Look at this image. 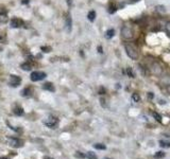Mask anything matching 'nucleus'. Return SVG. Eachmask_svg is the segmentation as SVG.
I'll return each mask as SVG.
<instances>
[{
  "mask_svg": "<svg viewBox=\"0 0 170 159\" xmlns=\"http://www.w3.org/2000/svg\"><path fill=\"white\" fill-rule=\"evenodd\" d=\"M154 157H155V158H163V157H165V153H163V152H157V153L154 155Z\"/></svg>",
  "mask_w": 170,
  "mask_h": 159,
  "instance_id": "obj_21",
  "label": "nucleus"
},
{
  "mask_svg": "<svg viewBox=\"0 0 170 159\" xmlns=\"http://www.w3.org/2000/svg\"><path fill=\"white\" fill-rule=\"evenodd\" d=\"M44 124L49 129H56V126L59 125V119L53 116H49V117L44 121Z\"/></svg>",
  "mask_w": 170,
  "mask_h": 159,
  "instance_id": "obj_2",
  "label": "nucleus"
},
{
  "mask_svg": "<svg viewBox=\"0 0 170 159\" xmlns=\"http://www.w3.org/2000/svg\"><path fill=\"white\" fill-rule=\"evenodd\" d=\"M121 36L124 39H132L134 36L133 29L130 25H123L122 29H121Z\"/></svg>",
  "mask_w": 170,
  "mask_h": 159,
  "instance_id": "obj_3",
  "label": "nucleus"
},
{
  "mask_svg": "<svg viewBox=\"0 0 170 159\" xmlns=\"http://www.w3.org/2000/svg\"><path fill=\"white\" fill-rule=\"evenodd\" d=\"M153 117L156 119V121H159V122H162V116L159 114H157V112H153Z\"/></svg>",
  "mask_w": 170,
  "mask_h": 159,
  "instance_id": "obj_19",
  "label": "nucleus"
},
{
  "mask_svg": "<svg viewBox=\"0 0 170 159\" xmlns=\"http://www.w3.org/2000/svg\"><path fill=\"white\" fill-rule=\"evenodd\" d=\"M105 159H109V158H105Z\"/></svg>",
  "mask_w": 170,
  "mask_h": 159,
  "instance_id": "obj_33",
  "label": "nucleus"
},
{
  "mask_svg": "<svg viewBox=\"0 0 170 159\" xmlns=\"http://www.w3.org/2000/svg\"><path fill=\"white\" fill-rule=\"evenodd\" d=\"M155 11L161 13V14H164V13H166V8H165L164 6H156Z\"/></svg>",
  "mask_w": 170,
  "mask_h": 159,
  "instance_id": "obj_12",
  "label": "nucleus"
},
{
  "mask_svg": "<svg viewBox=\"0 0 170 159\" xmlns=\"http://www.w3.org/2000/svg\"><path fill=\"white\" fill-rule=\"evenodd\" d=\"M46 78V73L43 71H34L31 73V81L32 82H38L42 81Z\"/></svg>",
  "mask_w": 170,
  "mask_h": 159,
  "instance_id": "obj_4",
  "label": "nucleus"
},
{
  "mask_svg": "<svg viewBox=\"0 0 170 159\" xmlns=\"http://www.w3.org/2000/svg\"><path fill=\"white\" fill-rule=\"evenodd\" d=\"M14 114L17 116H21V114H23V109L19 106H16V107H14Z\"/></svg>",
  "mask_w": 170,
  "mask_h": 159,
  "instance_id": "obj_10",
  "label": "nucleus"
},
{
  "mask_svg": "<svg viewBox=\"0 0 170 159\" xmlns=\"http://www.w3.org/2000/svg\"><path fill=\"white\" fill-rule=\"evenodd\" d=\"M114 34H115V31L113 30V29H110V30L106 31V33H105V37L106 38H112V37L114 36Z\"/></svg>",
  "mask_w": 170,
  "mask_h": 159,
  "instance_id": "obj_14",
  "label": "nucleus"
},
{
  "mask_svg": "<svg viewBox=\"0 0 170 159\" xmlns=\"http://www.w3.org/2000/svg\"><path fill=\"white\" fill-rule=\"evenodd\" d=\"M21 2L23 3V4H26V3H28V2H29V0H22Z\"/></svg>",
  "mask_w": 170,
  "mask_h": 159,
  "instance_id": "obj_28",
  "label": "nucleus"
},
{
  "mask_svg": "<svg viewBox=\"0 0 170 159\" xmlns=\"http://www.w3.org/2000/svg\"><path fill=\"white\" fill-rule=\"evenodd\" d=\"M86 157H87V159H97V156H96V154L92 153V152H87Z\"/></svg>",
  "mask_w": 170,
  "mask_h": 159,
  "instance_id": "obj_17",
  "label": "nucleus"
},
{
  "mask_svg": "<svg viewBox=\"0 0 170 159\" xmlns=\"http://www.w3.org/2000/svg\"><path fill=\"white\" fill-rule=\"evenodd\" d=\"M95 17H96V12L95 11H90L87 15V18H88L89 21H94L95 20Z\"/></svg>",
  "mask_w": 170,
  "mask_h": 159,
  "instance_id": "obj_13",
  "label": "nucleus"
},
{
  "mask_svg": "<svg viewBox=\"0 0 170 159\" xmlns=\"http://www.w3.org/2000/svg\"><path fill=\"white\" fill-rule=\"evenodd\" d=\"M150 70L154 74H156V76H159V74H162L163 72V69L162 67H161V65H159V63H156V61H153V63L150 65Z\"/></svg>",
  "mask_w": 170,
  "mask_h": 159,
  "instance_id": "obj_5",
  "label": "nucleus"
},
{
  "mask_svg": "<svg viewBox=\"0 0 170 159\" xmlns=\"http://www.w3.org/2000/svg\"><path fill=\"white\" fill-rule=\"evenodd\" d=\"M124 50H126L127 54H128L130 59H134V61L138 59L139 53H138V50H137V48L135 46H133L132 44H126L124 45Z\"/></svg>",
  "mask_w": 170,
  "mask_h": 159,
  "instance_id": "obj_1",
  "label": "nucleus"
},
{
  "mask_svg": "<svg viewBox=\"0 0 170 159\" xmlns=\"http://www.w3.org/2000/svg\"><path fill=\"white\" fill-rule=\"evenodd\" d=\"M66 25H67V29H68V31L71 30V17H70V16H67V18H66Z\"/></svg>",
  "mask_w": 170,
  "mask_h": 159,
  "instance_id": "obj_16",
  "label": "nucleus"
},
{
  "mask_svg": "<svg viewBox=\"0 0 170 159\" xmlns=\"http://www.w3.org/2000/svg\"><path fill=\"white\" fill-rule=\"evenodd\" d=\"M1 159H8V158H1Z\"/></svg>",
  "mask_w": 170,
  "mask_h": 159,
  "instance_id": "obj_32",
  "label": "nucleus"
},
{
  "mask_svg": "<svg viewBox=\"0 0 170 159\" xmlns=\"http://www.w3.org/2000/svg\"><path fill=\"white\" fill-rule=\"evenodd\" d=\"M159 145L164 148H170V141H165V140H161L159 141Z\"/></svg>",
  "mask_w": 170,
  "mask_h": 159,
  "instance_id": "obj_11",
  "label": "nucleus"
},
{
  "mask_svg": "<svg viewBox=\"0 0 170 159\" xmlns=\"http://www.w3.org/2000/svg\"><path fill=\"white\" fill-rule=\"evenodd\" d=\"M94 148H96V150H101V151H104L106 148V146L104 144H101V143H96V144H94Z\"/></svg>",
  "mask_w": 170,
  "mask_h": 159,
  "instance_id": "obj_15",
  "label": "nucleus"
},
{
  "mask_svg": "<svg viewBox=\"0 0 170 159\" xmlns=\"http://www.w3.org/2000/svg\"><path fill=\"white\" fill-rule=\"evenodd\" d=\"M28 92H29V89H25V90H23V91L21 92V95H22V97H26V95H29V93H28Z\"/></svg>",
  "mask_w": 170,
  "mask_h": 159,
  "instance_id": "obj_24",
  "label": "nucleus"
},
{
  "mask_svg": "<svg viewBox=\"0 0 170 159\" xmlns=\"http://www.w3.org/2000/svg\"><path fill=\"white\" fill-rule=\"evenodd\" d=\"M67 3H68V6H70L73 3V0H67Z\"/></svg>",
  "mask_w": 170,
  "mask_h": 159,
  "instance_id": "obj_27",
  "label": "nucleus"
},
{
  "mask_svg": "<svg viewBox=\"0 0 170 159\" xmlns=\"http://www.w3.org/2000/svg\"><path fill=\"white\" fill-rule=\"evenodd\" d=\"M9 141H10L11 146H13V148H21L22 146V141L20 139H17V138H10Z\"/></svg>",
  "mask_w": 170,
  "mask_h": 159,
  "instance_id": "obj_7",
  "label": "nucleus"
},
{
  "mask_svg": "<svg viewBox=\"0 0 170 159\" xmlns=\"http://www.w3.org/2000/svg\"><path fill=\"white\" fill-rule=\"evenodd\" d=\"M75 157H77V158H84V157H86V155H83L81 152H77V154L75 155Z\"/></svg>",
  "mask_w": 170,
  "mask_h": 159,
  "instance_id": "obj_22",
  "label": "nucleus"
},
{
  "mask_svg": "<svg viewBox=\"0 0 170 159\" xmlns=\"http://www.w3.org/2000/svg\"><path fill=\"white\" fill-rule=\"evenodd\" d=\"M128 73H129V76H131V78H134V73H133V71H132V69H130V68H129V69H128Z\"/></svg>",
  "mask_w": 170,
  "mask_h": 159,
  "instance_id": "obj_26",
  "label": "nucleus"
},
{
  "mask_svg": "<svg viewBox=\"0 0 170 159\" xmlns=\"http://www.w3.org/2000/svg\"><path fill=\"white\" fill-rule=\"evenodd\" d=\"M21 25H22L21 20L17 19V18H13V19L11 20V27L12 28H19Z\"/></svg>",
  "mask_w": 170,
  "mask_h": 159,
  "instance_id": "obj_8",
  "label": "nucleus"
},
{
  "mask_svg": "<svg viewBox=\"0 0 170 159\" xmlns=\"http://www.w3.org/2000/svg\"><path fill=\"white\" fill-rule=\"evenodd\" d=\"M167 90H168V92H170V84L168 85V87H167Z\"/></svg>",
  "mask_w": 170,
  "mask_h": 159,
  "instance_id": "obj_29",
  "label": "nucleus"
},
{
  "mask_svg": "<svg viewBox=\"0 0 170 159\" xmlns=\"http://www.w3.org/2000/svg\"><path fill=\"white\" fill-rule=\"evenodd\" d=\"M21 68H22L23 70H27V71H28V70L31 69V65L28 64V63H25V64L21 65Z\"/></svg>",
  "mask_w": 170,
  "mask_h": 159,
  "instance_id": "obj_20",
  "label": "nucleus"
},
{
  "mask_svg": "<svg viewBox=\"0 0 170 159\" xmlns=\"http://www.w3.org/2000/svg\"><path fill=\"white\" fill-rule=\"evenodd\" d=\"M165 28H166V31H167L168 33L170 34V23H167L166 25H165Z\"/></svg>",
  "mask_w": 170,
  "mask_h": 159,
  "instance_id": "obj_23",
  "label": "nucleus"
},
{
  "mask_svg": "<svg viewBox=\"0 0 170 159\" xmlns=\"http://www.w3.org/2000/svg\"><path fill=\"white\" fill-rule=\"evenodd\" d=\"M45 159H51V158H49V157H46V158H45Z\"/></svg>",
  "mask_w": 170,
  "mask_h": 159,
  "instance_id": "obj_31",
  "label": "nucleus"
},
{
  "mask_svg": "<svg viewBox=\"0 0 170 159\" xmlns=\"http://www.w3.org/2000/svg\"><path fill=\"white\" fill-rule=\"evenodd\" d=\"M42 50L44 51V52H49V51H50V48L49 47H42Z\"/></svg>",
  "mask_w": 170,
  "mask_h": 159,
  "instance_id": "obj_25",
  "label": "nucleus"
},
{
  "mask_svg": "<svg viewBox=\"0 0 170 159\" xmlns=\"http://www.w3.org/2000/svg\"><path fill=\"white\" fill-rule=\"evenodd\" d=\"M132 99H133L134 102H139L140 101V97L138 93H133V95H132Z\"/></svg>",
  "mask_w": 170,
  "mask_h": 159,
  "instance_id": "obj_18",
  "label": "nucleus"
},
{
  "mask_svg": "<svg viewBox=\"0 0 170 159\" xmlns=\"http://www.w3.org/2000/svg\"><path fill=\"white\" fill-rule=\"evenodd\" d=\"M137 1H139V0H132V2H137Z\"/></svg>",
  "mask_w": 170,
  "mask_h": 159,
  "instance_id": "obj_30",
  "label": "nucleus"
},
{
  "mask_svg": "<svg viewBox=\"0 0 170 159\" xmlns=\"http://www.w3.org/2000/svg\"><path fill=\"white\" fill-rule=\"evenodd\" d=\"M43 89L48 90V91H54V87L51 83H46L43 85Z\"/></svg>",
  "mask_w": 170,
  "mask_h": 159,
  "instance_id": "obj_9",
  "label": "nucleus"
},
{
  "mask_svg": "<svg viewBox=\"0 0 170 159\" xmlns=\"http://www.w3.org/2000/svg\"><path fill=\"white\" fill-rule=\"evenodd\" d=\"M20 83H21V78L19 76H14V74H12L10 76V85L12 87H18L20 85Z\"/></svg>",
  "mask_w": 170,
  "mask_h": 159,
  "instance_id": "obj_6",
  "label": "nucleus"
}]
</instances>
